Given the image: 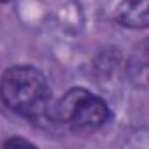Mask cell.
I'll use <instances>...</instances> for the list:
<instances>
[{"instance_id": "6da1fadb", "label": "cell", "mask_w": 149, "mask_h": 149, "mask_svg": "<svg viewBox=\"0 0 149 149\" xmlns=\"http://www.w3.org/2000/svg\"><path fill=\"white\" fill-rule=\"evenodd\" d=\"M0 100L30 121H51V90L44 74L32 65H14L0 77Z\"/></svg>"}, {"instance_id": "7a4b0ae2", "label": "cell", "mask_w": 149, "mask_h": 149, "mask_svg": "<svg viewBox=\"0 0 149 149\" xmlns=\"http://www.w3.org/2000/svg\"><path fill=\"white\" fill-rule=\"evenodd\" d=\"M51 123H67L74 132L88 133L102 128L109 119V107L104 98L84 88H72L56 104H51Z\"/></svg>"}, {"instance_id": "3957f363", "label": "cell", "mask_w": 149, "mask_h": 149, "mask_svg": "<svg viewBox=\"0 0 149 149\" xmlns=\"http://www.w3.org/2000/svg\"><path fill=\"white\" fill-rule=\"evenodd\" d=\"M116 18L128 28H146L149 18L147 0H123Z\"/></svg>"}, {"instance_id": "277c9868", "label": "cell", "mask_w": 149, "mask_h": 149, "mask_svg": "<svg viewBox=\"0 0 149 149\" xmlns=\"http://www.w3.org/2000/svg\"><path fill=\"white\" fill-rule=\"evenodd\" d=\"M4 146H32V142H28V140H25V139H11V140H7Z\"/></svg>"}, {"instance_id": "5b68a950", "label": "cell", "mask_w": 149, "mask_h": 149, "mask_svg": "<svg viewBox=\"0 0 149 149\" xmlns=\"http://www.w3.org/2000/svg\"><path fill=\"white\" fill-rule=\"evenodd\" d=\"M0 2H9V0H0Z\"/></svg>"}]
</instances>
